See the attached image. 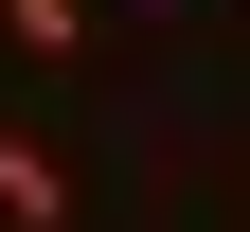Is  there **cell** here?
<instances>
[{"instance_id": "6da1fadb", "label": "cell", "mask_w": 250, "mask_h": 232, "mask_svg": "<svg viewBox=\"0 0 250 232\" xmlns=\"http://www.w3.org/2000/svg\"><path fill=\"white\" fill-rule=\"evenodd\" d=\"M0 232H72V161H54L18 107H0Z\"/></svg>"}, {"instance_id": "7a4b0ae2", "label": "cell", "mask_w": 250, "mask_h": 232, "mask_svg": "<svg viewBox=\"0 0 250 232\" xmlns=\"http://www.w3.org/2000/svg\"><path fill=\"white\" fill-rule=\"evenodd\" d=\"M0 36L18 54H89V0H0Z\"/></svg>"}]
</instances>
